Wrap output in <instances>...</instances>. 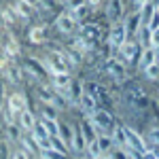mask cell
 <instances>
[{
    "instance_id": "277c9868",
    "label": "cell",
    "mask_w": 159,
    "mask_h": 159,
    "mask_svg": "<svg viewBox=\"0 0 159 159\" xmlns=\"http://www.w3.org/2000/svg\"><path fill=\"white\" fill-rule=\"evenodd\" d=\"M68 57H66V53H51L49 57L45 60V68H49L51 72H53V76L55 74H68Z\"/></svg>"
},
{
    "instance_id": "7c38bea8",
    "label": "cell",
    "mask_w": 159,
    "mask_h": 159,
    "mask_svg": "<svg viewBox=\"0 0 159 159\" xmlns=\"http://www.w3.org/2000/svg\"><path fill=\"white\" fill-rule=\"evenodd\" d=\"M24 68H25V72L30 74L32 79H36V81H45V72H43V66H40L36 60H32V57H30V60L24 64Z\"/></svg>"
},
{
    "instance_id": "ac0fdd59",
    "label": "cell",
    "mask_w": 159,
    "mask_h": 159,
    "mask_svg": "<svg viewBox=\"0 0 159 159\" xmlns=\"http://www.w3.org/2000/svg\"><path fill=\"white\" fill-rule=\"evenodd\" d=\"M153 13H155V2H144V7H142V11H140V28H147L148 25Z\"/></svg>"
},
{
    "instance_id": "d6a6232c",
    "label": "cell",
    "mask_w": 159,
    "mask_h": 159,
    "mask_svg": "<svg viewBox=\"0 0 159 159\" xmlns=\"http://www.w3.org/2000/svg\"><path fill=\"white\" fill-rule=\"evenodd\" d=\"M9 155H11L9 142H0V159H9Z\"/></svg>"
},
{
    "instance_id": "9c48e42d",
    "label": "cell",
    "mask_w": 159,
    "mask_h": 159,
    "mask_svg": "<svg viewBox=\"0 0 159 159\" xmlns=\"http://www.w3.org/2000/svg\"><path fill=\"white\" fill-rule=\"evenodd\" d=\"M155 64H157V51L153 49V47H147V49L140 53L138 66H140V70H147V68L155 66Z\"/></svg>"
},
{
    "instance_id": "ba28073f",
    "label": "cell",
    "mask_w": 159,
    "mask_h": 159,
    "mask_svg": "<svg viewBox=\"0 0 159 159\" xmlns=\"http://www.w3.org/2000/svg\"><path fill=\"white\" fill-rule=\"evenodd\" d=\"M55 28L60 30L61 34H72L74 30H76V21H74L68 13H61L60 17L55 19Z\"/></svg>"
},
{
    "instance_id": "f1b7e54d",
    "label": "cell",
    "mask_w": 159,
    "mask_h": 159,
    "mask_svg": "<svg viewBox=\"0 0 159 159\" xmlns=\"http://www.w3.org/2000/svg\"><path fill=\"white\" fill-rule=\"evenodd\" d=\"M30 40H32V43H40V40H45V28H43V25L32 28V30H30Z\"/></svg>"
},
{
    "instance_id": "603a6c76",
    "label": "cell",
    "mask_w": 159,
    "mask_h": 159,
    "mask_svg": "<svg viewBox=\"0 0 159 159\" xmlns=\"http://www.w3.org/2000/svg\"><path fill=\"white\" fill-rule=\"evenodd\" d=\"M70 83H72L70 74H55V76H53V87H57V91H60V89H68Z\"/></svg>"
},
{
    "instance_id": "8992f818",
    "label": "cell",
    "mask_w": 159,
    "mask_h": 159,
    "mask_svg": "<svg viewBox=\"0 0 159 159\" xmlns=\"http://www.w3.org/2000/svg\"><path fill=\"white\" fill-rule=\"evenodd\" d=\"M108 43H110V47H119V49L127 43V30H125L123 21L112 24V28L108 30Z\"/></svg>"
},
{
    "instance_id": "e0dca14e",
    "label": "cell",
    "mask_w": 159,
    "mask_h": 159,
    "mask_svg": "<svg viewBox=\"0 0 159 159\" xmlns=\"http://www.w3.org/2000/svg\"><path fill=\"white\" fill-rule=\"evenodd\" d=\"M121 9H123L121 2H108L106 4V17H108L110 21L119 24L121 21Z\"/></svg>"
},
{
    "instance_id": "9a60e30c",
    "label": "cell",
    "mask_w": 159,
    "mask_h": 159,
    "mask_svg": "<svg viewBox=\"0 0 159 159\" xmlns=\"http://www.w3.org/2000/svg\"><path fill=\"white\" fill-rule=\"evenodd\" d=\"M21 74H24V70L19 68V64L9 61V66L4 68V76H7V81H11V83H19V81H21Z\"/></svg>"
},
{
    "instance_id": "8fae6325",
    "label": "cell",
    "mask_w": 159,
    "mask_h": 159,
    "mask_svg": "<svg viewBox=\"0 0 159 159\" xmlns=\"http://www.w3.org/2000/svg\"><path fill=\"white\" fill-rule=\"evenodd\" d=\"M79 106H81V110L85 112L87 117H91V119H93V115H96V112L100 110V108H98V102L91 98L87 91L83 93V98H81V102H79Z\"/></svg>"
},
{
    "instance_id": "8d00e7d4",
    "label": "cell",
    "mask_w": 159,
    "mask_h": 159,
    "mask_svg": "<svg viewBox=\"0 0 159 159\" xmlns=\"http://www.w3.org/2000/svg\"><path fill=\"white\" fill-rule=\"evenodd\" d=\"M13 159H30V155H28V153H25L24 148H19V151H17V153H15V155H13Z\"/></svg>"
},
{
    "instance_id": "83f0119b",
    "label": "cell",
    "mask_w": 159,
    "mask_h": 159,
    "mask_svg": "<svg viewBox=\"0 0 159 159\" xmlns=\"http://www.w3.org/2000/svg\"><path fill=\"white\" fill-rule=\"evenodd\" d=\"M98 144H100L102 155H108L110 147H112V138H108V136H98Z\"/></svg>"
},
{
    "instance_id": "e575fe53",
    "label": "cell",
    "mask_w": 159,
    "mask_h": 159,
    "mask_svg": "<svg viewBox=\"0 0 159 159\" xmlns=\"http://www.w3.org/2000/svg\"><path fill=\"white\" fill-rule=\"evenodd\" d=\"M148 47H153V49L157 51V47H159V30L151 32V43H148Z\"/></svg>"
},
{
    "instance_id": "44dd1931",
    "label": "cell",
    "mask_w": 159,
    "mask_h": 159,
    "mask_svg": "<svg viewBox=\"0 0 159 159\" xmlns=\"http://www.w3.org/2000/svg\"><path fill=\"white\" fill-rule=\"evenodd\" d=\"M112 144L119 148H127V140H125V129H123V125H117V129L112 132Z\"/></svg>"
},
{
    "instance_id": "3957f363",
    "label": "cell",
    "mask_w": 159,
    "mask_h": 159,
    "mask_svg": "<svg viewBox=\"0 0 159 159\" xmlns=\"http://www.w3.org/2000/svg\"><path fill=\"white\" fill-rule=\"evenodd\" d=\"M104 72L108 74L112 81H117V83H125L127 81L125 64L121 60H117V57H108V60L104 61Z\"/></svg>"
},
{
    "instance_id": "1f68e13d",
    "label": "cell",
    "mask_w": 159,
    "mask_h": 159,
    "mask_svg": "<svg viewBox=\"0 0 159 159\" xmlns=\"http://www.w3.org/2000/svg\"><path fill=\"white\" fill-rule=\"evenodd\" d=\"M144 74H147L148 81H157V79H159V64H155V66L147 68V70H144Z\"/></svg>"
},
{
    "instance_id": "f546056e",
    "label": "cell",
    "mask_w": 159,
    "mask_h": 159,
    "mask_svg": "<svg viewBox=\"0 0 159 159\" xmlns=\"http://www.w3.org/2000/svg\"><path fill=\"white\" fill-rule=\"evenodd\" d=\"M0 17H2V21H4V24L11 25L13 19H15V13H13L11 7H2V9H0Z\"/></svg>"
},
{
    "instance_id": "f35d334b",
    "label": "cell",
    "mask_w": 159,
    "mask_h": 159,
    "mask_svg": "<svg viewBox=\"0 0 159 159\" xmlns=\"http://www.w3.org/2000/svg\"><path fill=\"white\" fill-rule=\"evenodd\" d=\"M100 159H112V157H110V155H102Z\"/></svg>"
},
{
    "instance_id": "d4e9b609",
    "label": "cell",
    "mask_w": 159,
    "mask_h": 159,
    "mask_svg": "<svg viewBox=\"0 0 159 159\" xmlns=\"http://www.w3.org/2000/svg\"><path fill=\"white\" fill-rule=\"evenodd\" d=\"M40 115H43V119L57 121V108H55V106H51V104H43V106H40Z\"/></svg>"
},
{
    "instance_id": "60d3db41",
    "label": "cell",
    "mask_w": 159,
    "mask_h": 159,
    "mask_svg": "<svg viewBox=\"0 0 159 159\" xmlns=\"http://www.w3.org/2000/svg\"><path fill=\"white\" fill-rule=\"evenodd\" d=\"M0 34H2V32H0Z\"/></svg>"
},
{
    "instance_id": "ab89813d",
    "label": "cell",
    "mask_w": 159,
    "mask_h": 159,
    "mask_svg": "<svg viewBox=\"0 0 159 159\" xmlns=\"http://www.w3.org/2000/svg\"><path fill=\"white\" fill-rule=\"evenodd\" d=\"M0 142H4V136H2V132H0Z\"/></svg>"
},
{
    "instance_id": "4316f807",
    "label": "cell",
    "mask_w": 159,
    "mask_h": 159,
    "mask_svg": "<svg viewBox=\"0 0 159 159\" xmlns=\"http://www.w3.org/2000/svg\"><path fill=\"white\" fill-rule=\"evenodd\" d=\"M51 148H53V151H57V153H66V151H68L66 142L61 140L60 136H51Z\"/></svg>"
},
{
    "instance_id": "7402d4cb",
    "label": "cell",
    "mask_w": 159,
    "mask_h": 159,
    "mask_svg": "<svg viewBox=\"0 0 159 159\" xmlns=\"http://www.w3.org/2000/svg\"><path fill=\"white\" fill-rule=\"evenodd\" d=\"M70 144H72L74 151H85L87 142H85V136L81 129H72V140H70Z\"/></svg>"
},
{
    "instance_id": "30bf717a",
    "label": "cell",
    "mask_w": 159,
    "mask_h": 159,
    "mask_svg": "<svg viewBox=\"0 0 159 159\" xmlns=\"http://www.w3.org/2000/svg\"><path fill=\"white\" fill-rule=\"evenodd\" d=\"M9 110H11L13 115H21L24 110H28V102H25V98L21 96V93H13L11 98H9Z\"/></svg>"
},
{
    "instance_id": "d6986e66",
    "label": "cell",
    "mask_w": 159,
    "mask_h": 159,
    "mask_svg": "<svg viewBox=\"0 0 159 159\" xmlns=\"http://www.w3.org/2000/svg\"><path fill=\"white\" fill-rule=\"evenodd\" d=\"M136 55H138V45H136V43H125V45L121 47L123 61H134Z\"/></svg>"
},
{
    "instance_id": "4fadbf2b",
    "label": "cell",
    "mask_w": 159,
    "mask_h": 159,
    "mask_svg": "<svg viewBox=\"0 0 159 159\" xmlns=\"http://www.w3.org/2000/svg\"><path fill=\"white\" fill-rule=\"evenodd\" d=\"M11 9L21 21H30V9H34V7H32V2H13Z\"/></svg>"
},
{
    "instance_id": "cb8c5ba5",
    "label": "cell",
    "mask_w": 159,
    "mask_h": 159,
    "mask_svg": "<svg viewBox=\"0 0 159 159\" xmlns=\"http://www.w3.org/2000/svg\"><path fill=\"white\" fill-rule=\"evenodd\" d=\"M21 127H17L15 123L13 125H7V140L9 142H21Z\"/></svg>"
},
{
    "instance_id": "74e56055",
    "label": "cell",
    "mask_w": 159,
    "mask_h": 159,
    "mask_svg": "<svg viewBox=\"0 0 159 159\" xmlns=\"http://www.w3.org/2000/svg\"><path fill=\"white\" fill-rule=\"evenodd\" d=\"M2 98H4V87H2V83H0V110L4 108V106H2Z\"/></svg>"
},
{
    "instance_id": "484cf974",
    "label": "cell",
    "mask_w": 159,
    "mask_h": 159,
    "mask_svg": "<svg viewBox=\"0 0 159 159\" xmlns=\"http://www.w3.org/2000/svg\"><path fill=\"white\" fill-rule=\"evenodd\" d=\"M83 136H85V142H87V144H89V142H93V140H98V136L93 134V125H91V121L83 123Z\"/></svg>"
},
{
    "instance_id": "836d02e7",
    "label": "cell",
    "mask_w": 159,
    "mask_h": 159,
    "mask_svg": "<svg viewBox=\"0 0 159 159\" xmlns=\"http://www.w3.org/2000/svg\"><path fill=\"white\" fill-rule=\"evenodd\" d=\"M2 121L7 123V125H13V112L9 110V106L2 108Z\"/></svg>"
},
{
    "instance_id": "2e32d148",
    "label": "cell",
    "mask_w": 159,
    "mask_h": 159,
    "mask_svg": "<svg viewBox=\"0 0 159 159\" xmlns=\"http://www.w3.org/2000/svg\"><path fill=\"white\" fill-rule=\"evenodd\" d=\"M34 125H36L34 115H32L30 110H24V112L19 115V127H21V132H32Z\"/></svg>"
},
{
    "instance_id": "ffe728a7",
    "label": "cell",
    "mask_w": 159,
    "mask_h": 159,
    "mask_svg": "<svg viewBox=\"0 0 159 159\" xmlns=\"http://www.w3.org/2000/svg\"><path fill=\"white\" fill-rule=\"evenodd\" d=\"M36 93H38V100L43 102V104H55V93L51 91L49 87H45V85H40V87H36Z\"/></svg>"
},
{
    "instance_id": "d590c367",
    "label": "cell",
    "mask_w": 159,
    "mask_h": 159,
    "mask_svg": "<svg viewBox=\"0 0 159 159\" xmlns=\"http://www.w3.org/2000/svg\"><path fill=\"white\" fill-rule=\"evenodd\" d=\"M19 144L24 147V151L28 153V155H30V153H34V148H32V142H30L28 138H21V142H19Z\"/></svg>"
},
{
    "instance_id": "7a4b0ae2",
    "label": "cell",
    "mask_w": 159,
    "mask_h": 159,
    "mask_svg": "<svg viewBox=\"0 0 159 159\" xmlns=\"http://www.w3.org/2000/svg\"><path fill=\"white\" fill-rule=\"evenodd\" d=\"M91 125H93V129H98L100 136H112V132L117 129V123H115V117L110 115L108 110H102L100 108L96 115H93V119H91Z\"/></svg>"
},
{
    "instance_id": "5b68a950",
    "label": "cell",
    "mask_w": 159,
    "mask_h": 159,
    "mask_svg": "<svg viewBox=\"0 0 159 159\" xmlns=\"http://www.w3.org/2000/svg\"><path fill=\"white\" fill-rule=\"evenodd\" d=\"M123 129H125V140H127V148H132V151H136V153H148V144L142 140V136L138 134L136 129H132V127H125L123 125Z\"/></svg>"
},
{
    "instance_id": "4dcf8cb0",
    "label": "cell",
    "mask_w": 159,
    "mask_h": 159,
    "mask_svg": "<svg viewBox=\"0 0 159 159\" xmlns=\"http://www.w3.org/2000/svg\"><path fill=\"white\" fill-rule=\"evenodd\" d=\"M40 159H68V155L66 153H57V151H43V155H40Z\"/></svg>"
},
{
    "instance_id": "6da1fadb",
    "label": "cell",
    "mask_w": 159,
    "mask_h": 159,
    "mask_svg": "<svg viewBox=\"0 0 159 159\" xmlns=\"http://www.w3.org/2000/svg\"><path fill=\"white\" fill-rule=\"evenodd\" d=\"M121 98H123V102H125V106L132 110V112H142V110L148 106L147 91L138 85L136 81H129V79L123 83V96Z\"/></svg>"
},
{
    "instance_id": "5bb4252c",
    "label": "cell",
    "mask_w": 159,
    "mask_h": 159,
    "mask_svg": "<svg viewBox=\"0 0 159 159\" xmlns=\"http://www.w3.org/2000/svg\"><path fill=\"white\" fill-rule=\"evenodd\" d=\"M83 93H85V85H83L81 81H72L70 87H68V98H70V102L79 104L81 98H83Z\"/></svg>"
},
{
    "instance_id": "52a82bcc",
    "label": "cell",
    "mask_w": 159,
    "mask_h": 159,
    "mask_svg": "<svg viewBox=\"0 0 159 159\" xmlns=\"http://www.w3.org/2000/svg\"><path fill=\"white\" fill-rule=\"evenodd\" d=\"M79 36L87 40L91 47H98V43L102 40V30H100L98 25H83L81 28V32H79Z\"/></svg>"
}]
</instances>
